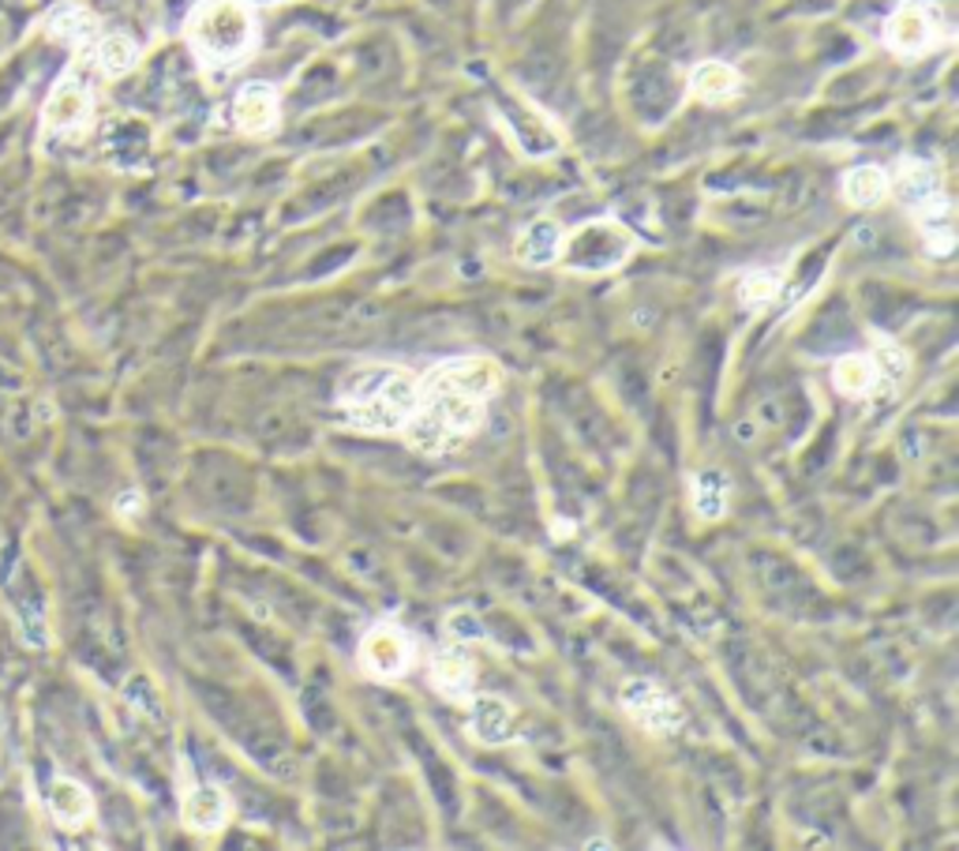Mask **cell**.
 <instances>
[{
  "label": "cell",
  "instance_id": "obj_18",
  "mask_svg": "<svg viewBox=\"0 0 959 851\" xmlns=\"http://www.w3.org/2000/svg\"><path fill=\"white\" fill-rule=\"evenodd\" d=\"M49 34L72 49H91L98 42V19L83 4H64L49 16Z\"/></svg>",
  "mask_w": 959,
  "mask_h": 851
},
{
  "label": "cell",
  "instance_id": "obj_2",
  "mask_svg": "<svg viewBox=\"0 0 959 851\" xmlns=\"http://www.w3.org/2000/svg\"><path fill=\"white\" fill-rule=\"evenodd\" d=\"M420 398V375L401 364H356L338 383V413L364 435H398Z\"/></svg>",
  "mask_w": 959,
  "mask_h": 851
},
{
  "label": "cell",
  "instance_id": "obj_15",
  "mask_svg": "<svg viewBox=\"0 0 959 851\" xmlns=\"http://www.w3.org/2000/svg\"><path fill=\"white\" fill-rule=\"evenodd\" d=\"M690 91H694V98H701V102L720 105L743 91V75L727 61H701L694 72H690Z\"/></svg>",
  "mask_w": 959,
  "mask_h": 851
},
{
  "label": "cell",
  "instance_id": "obj_7",
  "mask_svg": "<svg viewBox=\"0 0 959 851\" xmlns=\"http://www.w3.org/2000/svg\"><path fill=\"white\" fill-rule=\"evenodd\" d=\"M619 706L626 709L641 728L652 731V736H671V731H679L682 720H686L679 701L649 679H630L619 695Z\"/></svg>",
  "mask_w": 959,
  "mask_h": 851
},
{
  "label": "cell",
  "instance_id": "obj_9",
  "mask_svg": "<svg viewBox=\"0 0 959 851\" xmlns=\"http://www.w3.org/2000/svg\"><path fill=\"white\" fill-rule=\"evenodd\" d=\"M431 687L439 690L442 698H450L453 706H469L472 695H477V668H472L469 652L461 646H442L431 657Z\"/></svg>",
  "mask_w": 959,
  "mask_h": 851
},
{
  "label": "cell",
  "instance_id": "obj_14",
  "mask_svg": "<svg viewBox=\"0 0 959 851\" xmlns=\"http://www.w3.org/2000/svg\"><path fill=\"white\" fill-rule=\"evenodd\" d=\"M49 814L57 818V825L64 829H79L86 825L94 814V799L91 791H86L79 780L72 777H57L53 784H49Z\"/></svg>",
  "mask_w": 959,
  "mask_h": 851
},
{
  "label": "cell",
  "instance_id": "obj_24",
  "mask_svg": "<svg viewBox=\"0 0 959 851\" xmlns=\"http://www.w3.org/2000/svg\"><path fill=\"white\" fill-rule=\"evenodd\" d=\"M442 630H447L450 641H480L483 638V622L472 608H453L447 619H442Z\"/></svg>",
  "mask_w": 959,
  "mask_h": 851
},
{
  "label": "cell",
  "instance_id": "obj_23",
  "mask_svg": "<svg viewBox=\"0 0 959 851\" xmlns=\"http://www.w3.org/2000/svg\"><path fill=\"white\" fill-rule=\"evenodd\" d=\"M776 296H779V278L773 271H754V274H746V278L738 282V301H743L749 312L768 308Z\"/></svg>",
  "mask_w": 959,
  "mask_h": 851
},
{
  "label": "cell",
  "instance_id": "obj_8",
  "mask_svg": "<svg viewBox=\"0 0 959 851\" xmlns=\"http://www.w3.org/2000/svg\"><path fill=\"white\" fill-rule=\"evenodd\" d=\"M94 116V94L83 79L64 75L61 83L49 91L45 109H42V124L49 135H79L86 132Z\"/></svg>",
  "mask_w": 959,
  "mask_h": 851
},
{
  "label": "cell",
  "instance_id": "obj_17",
  "mask_svg": "<svg viewBox=\"0 0 959 851\" xmlns=\"http://www.w3.org/2000/svg\"><path fill=\"white\" fill-rule=\"evenodd\" d=\"M91 57H94L98 72H102L105 79H121L140 64V42L124 31L98 34V42L91 45Z\"/></svg>",
  "mask_w": 959,
  "mask_h": 851
},
{
  "label": "cell",
  "instance_id": "obj_6",
  "mask_svg": "<svg viewBox=\"0 0 959 851\" xmlns=\"http://www.w3.org/2000/svg\"><path fill=\"white\" fill-rule=\"evenodd\" d=\"M360 668L379 682H394V679L409 676L412 641L398 622L379 619L375 627H368V635L360 638Z\"/></svg>",
  "mask_w": 959,
  "mask_h": 851
},
{
  "label": "cell",
  "instance_id": "obj_13",
  "mask_svg": "<svg viewBox=\"0 0 959 851\" xmlns=\"http://www.w3.org/2000/svg\"><path fill=\"white\" fill-rule=\"evenodd\" d=\"M559 249H562V225L555 217H537L513 241V260L526 266H551L559 263Z\"/></svg>",
  "mask_w": 959,
  "mask_h": 851
},
{
  "label": "cell",
  "instance_id": "obj_4",
  "mask_svg": "<svg viewBox=\"0 0 959 851\" xmlns=\"http://www.w3.org/2000/svg\"><path fill=\"white\" fill-rule=\"evenodd\" d=\"M637 241L615 217H596V222L578 225L573 233H562L559 263L573 274H608L619 271L634 255Z\"/></svg>",
  "mask_w": 959,
  "mask_h": 851
},
{
  "label": "cell",
  "instance_id": "obj_21",
  "mask_svg": "<svg viewBox=\"0 0 959 851\" xmlns=\"http://www.w3.org/2000/svg\"><path fill=\"white\" fill-rule=\"evenodd\" d=\"M874 364H877V383H885V387H904L907 375H911V356H907L904 345H896L892 338H881L877 334L874 338Z\"/></svg>",
  "mask_w": 959,
  "mask_h": 851
},
{
  "label": "cell",
  "instance_id": "obj_5",
  "mask_svg": "<svg viewBox=\"0 0 959 851\" xmlns=\"http://www.w3.org/2000/svg\"><path fill=\"white\" fill-rule=\"evenodd\" d=\"M941 12L929 0H904L892 8V16L885 19V45L896 57H922L941 42Z\"/></svg>",
  "mask_w": 959,
  "mask_h": 851
},
{
  "label": "cell",
  "instance_id": "obj_20",
  "mask_svg": "<svg viewBox=\"0 0 959 851\" xmlns=\"http://www.w3.org/2000/svg\"><path fill=\"white\" fill-rule=\"evenodd\" d=\"M833 383H836L839 394H847V398H866V394H874V387H877L874 356H863V353L839 356L836 368H833Z\"/></svg>",
  "mask_w": 959,
  "mask_h": 851
},
{
  "label": "cell",
  "instance_id": "obj_3",
  "mask_svg": "<svg viewBox=\"0 0 959 851\" xmlns=\"http://www.w3.org/2000/svg\"><path fill=\"white\" fill-rule=\"evenodd\" d=\"M187 45L206 68H233L255 49V12L248 0H203L184 23Z\"/></svg>",
  "mask_w": 959,
  "mask_h": 851
},
{
  "label": "cell",
  "instance_id": "obj_22",
  "mask_svg": "<svg viewBox=\"0 0 959 851\" xmlns=\"http://www.w3.org/2000/svg\"><path fill=\"white\" fill-rule=\"evenodd\" d=\"M690 492H694V510L697 518L705 521H720L727 510V480L716 477V473H697L690 480Z\"/></svg>",
  "mask_w": 959,
  "mask_h": 851
},
{
  "label": "cell",
  "instance_id": "obj_10",
  "mask_svg": "<svg viewBox=\"0 0 959 851\" xmlns=\"http://www.w3.org/2000/svg\"><path fill=\"white\" fill-rule=\"evenodd\" d=\"M233 803L217 784H187L184 803H181V821L192 833H222L229 825Z\"/></svg>",
  "mask_w": 959,
  "mask_h": 851
},
{
  "label": "cell",
  "instance_id": "obj_16",
  "mask_svg": "<svg viewBox=\"0 0 959 851\" xmlns=\"http://www.w3.org/2000/svg\"><path fill=\"white\" fill-rule=\"evenodd\" d=\"M888 192H896L907 206H915V203H922L926 195L941 192V181H937V170L926 158H904V162L896 165V173L888 176Z\"/></svg>",
  "mask_w": 959,
  "mask_h": 851
},
{
  "label": "cell",
  "instance_id": "obj_26",
  "mask_svg": "<svg viewBox=\"0 0 959 851\" xmlns=\"http://www.w3.org/2000/svg\"><path fill=\"white\" fill-rule=\"evenodd\" d=\"M116 514H121L124 521L140 518V514H143V496H140V492H124V496L116 499Z\"/></svg>",
  "mask_w": 959,
  "mask_h": 851
},
{
  "label": "cell",
  "instance_id": "obj_25",
  "mask_svg": "<svg viewBox=\"0 0 959 851\" xmlns=\"http://www.w3.org/2000/svg\"><path fill=\"white\" fill-rule=\"evenodd\" d=\"M922 236H926V252H929V255H952V249H956L952 222H948V225H934V230H922Z\"/></svg>",
  "mask_w": 959,
  "mask_h": 851
},
{
  "label": "cell",
  "instance_id": "obj_19",
  "mask_svg": "<svg viewBox=\"0 0 959 851\" xmlns=\"http://www.w3.org/2000/svg\"><path fill=\"white\" fill-rule=\"evenodd\" d=\"M839 192H844V200L851 206H877L892 195L888 192V173L881 165H855V170H847Z\"/></svg>",
  "mask_w": 959,
  "mask_h": 851
},
{
  "label": "cell",
  "instance_id": "obj_11",
  "mask_svg": "<svg viewBox=\"0 0 959 851\" xmlns=\"http://www.w3.org/2000/svg\"><path fill=\"white\" fill-rule=\"evenodd\" d=\"M282 102L271 83H244L233 102V121L244 135H266L278 128Z\"/></svg>",
  "mask_w": 959,
  "mask_h": 851
},
{
  "label": "cell",
  "instance_id": "obj_1",
  "mask_svg": "<svg viewBox=\"0 0 959 851\" xmlns=\"http://www.w3.org/2000/svg\"><path fill=\"white\" fill-rule=\"evenodd\" d=\"M502 391V368L491 356H453L420 375V398L401 424L405 447L439 458L472 439L488 421V402Z\"/></svg>",
  "mask_w": 959,
  "mask_h": 851
},
{
  "label": "cell",
  "instance_id": "obj_12",
  "mask_svg": "<svg viewBox=\"0 0 959 851\" xmlns=\"http://www.w3.org/2000/svg\"><path fill=\"white\" fill-rule=\"evenodd\" d=\"M469 736L483 747H502L513 731V709L499 695H472L469 701Z\"/></svg>",
  "mask_w": 959,
  "mask_h": 851
},
{
  "label": "cell",
  "instance_id": "obj_27",
  "mask_svg": "<svg viewBox=\"0 0 959 851\" xmlns=\"http://www.w3.org/2000/svg\"><path fill=\"white\" fill-rule=\"evenodd\" d=\"M248 4H289V0H248Z\"/></svg>",
  "mask_w": 959,
  "mask_h": 851
}]
</instances>
